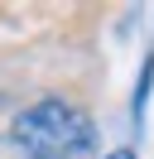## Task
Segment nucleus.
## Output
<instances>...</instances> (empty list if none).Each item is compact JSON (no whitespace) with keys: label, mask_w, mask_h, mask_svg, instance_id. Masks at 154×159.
<instances>
[{"label":"nucleus","mask_w":154,"mask_h":159,"mask_svg":"<svg viewBox=\"0 0 154 159\" xmlns=\"http://www.w3.org/2000/svg\"><path fill=\"white\" fill-rule=\"evenodd\" d=\"M15 145L24 159H92L96 154V125L72 101H34L15 116Z\"/></svg>","instance_id":"nucleus-1"},{"label":"nucleus","mask_w":154,"mask_h":159,"mask_svg":"<svg viewBox=\"0 0 154 159\" xmlns=\"http://www.w3.org/2000/svg\"><path fill=\"white\" fill-rule=\"evenodd\" d=\"M101 159H135V149H111V154H101Z\"/></svg>","instance_id":"nucleus-2"}]
</instances>
